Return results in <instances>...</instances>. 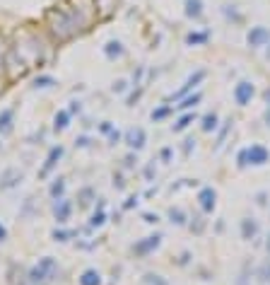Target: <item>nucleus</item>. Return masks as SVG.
<instances>
[{
  "label": "nucleus",
  "mask_w": 270,
  "mask_h": 285,
  "mask_svg": "<svg viewBox=\"0 0 270 285\" xmlns=\"http://www.w3.org/2000/svg\"><path fill=\"white\" fill-rule=\"evenodd\" d=\"M94 3L87 8H70V5H53L46 10V29L56 41H70L80 32L89 29L94 20Z\"/></svg>",
  "instance_id": "nucleus-1"
},
{
  "label": "nucleus",
  "mask_w": 270,
  "mask_h": 285,
  "mask_svg": "<svg viewBox=\"0 0 270 285\" xmlns=\"http://www.w3.org/2000/svg\"><path fill=\"white\" fill-rule=\"evenodd\" d=\"M254 95H256L254 82H248V80H239L237 85H234V102H237L239 106H248L251 99H254Z\"/></svg>",
  "instance_id": "nucleus-2"
},
{
  "label": "nucleus",
  "mask_w": 270,
  "mask_h": 285,
  "mask_svg": "<svg viewBox=\"0 0 270 285\" xmlns=\"http://www.w3.org/2000/svg\"><path fill=\"white\" fill-rule=\"evenodd\" d=\"M270 41V29L268 27H251L246 34V44L251 48H265Z\"/></svg>",
  "instance_id": "nucleus-3"
},
{
  "label": "nucleus",
  "mask_w": 270,
  "mask_h": 285,
  "mask_svg": "<svg viewBox=\"0 0 270 285\" xmlns=\"http://www.w3.org/2000/svg\"><path fill=\"white\" fill-rule=\"evenodd\" d=\"M159 244H162V235H150V237L140 239L138 244H133V252L138 254V256H147V254H152Z\"/></svg>",
  "instance_id": "nucleus-4"
},
{
  "label": "nucleus",
  "mask_w": 270,
  "mask_h": 285,
  "mask_svg": "<svg viewBox=\"0 0 270 285\" xmlns=\"http://www.w3.org/2000/svg\"><path fill=\"white\" fill-rule=\"evenodd\" d=\"M198 203L203 208V213H213L215 206H217V191L213 186H203L198 193Z\"/></svg>",
  "instance_id": "nucleus-5"
},
{
  "label": "nucleus",
  "mask_w": 270,
  "mask_h": 285,
  "mask_svg": "<svg viewBox=\"0 0 270 285\" xmlns=\"http://www.w3.org/2000/svg\"><path fill=\"white\" fill-rule=\"evenodd\" d=\"M270 159V152H268V148L265 145H251L248 148V165H254V167H263L265 162Z\"/></svg>",
  "instance_id": "nucleus-6"
},
{
  "label": "nucleus",
  "mask_w": 270,
  "mask_h": 285,
  "mask_svg": "<svg viewBox=\"0 0 270 285\" xmlns=\"http://www.w3.org/2000/svg\"><path fill=\"white\" fill-rule=\"evenodd\" d=\"M126 142L130 150H143L145 142H147V135H145L143 128H128L126 131Z\"/></svg>",
  "instance_id": "nucleus-7"
},
{
  "label": "nucleus",
  "mask_w": 270,
  "mask_h": 285,
  "mask_svg": "<svg viewBox=\"0 0 270 285\" xmlns=\"http://www.w3.org/2000/svg\"><path fill=\"white\" fill-rule=\"evenodd\" d=\"M70 213H72V203L68 201V198H56V201H53V215H56V222H58V225L68 222Z\"/></svg>",
  "instance_id": "nucleus-8"
},
{
  "label": "nucleus",
  "mask_w": 270,
  "mask_h": 285,
  "mask_svg": "<svg viewBox=\"0 0 270 285\" xmlns=\"http://www.w3.org/2000/svg\"><path fill=\"white\" fill-rule=\"evenodd\" d=\"M20 182H22V172L15 169V167H10V169H5V172L0 174V189H12V186H17Z\"/></svg>",
  "instance_id": "nucleus-9"
},
{
  "label": "nucleus",
  "mask_w": 270,
  "mask_h": 285,
  "mask_svg": "<svg viewBox=\"0 0 270 285\" xmlns=\"http://www.w3.org/2000/svg\"><path fill=\"white\" fill-rule=\"evenodd\" d=\"M12 121H15V109H12V106L0 111V135L12 133Z\"/></svg>",
  "instance_id": "nucleus-10"
},
{
  "label": "nucleus",
  "mask_w": 270,
  "mask_h": 285,
  "mask_svg": "<svg viewBox=\"0 0 270 285\" xmlns=\"http://www.w3.org/2000/svg\"><path fill=\"white\" fill-rule=\"evenodd\" d=\"M183 12L188 20H200L203 17V0H183Z\"/></svg>",
  "instance_id": "nucleus-11"
},
{
  "label": "nucleus",
  "mask_w": 270,
  "mask_h": 285,
  "mask_svg": "<svg viewBox=\"0 0 270 285\" xmlns=\"http://www.w3.org/2000/svg\"><path fill=\"white\" fill-rule=\"evenodd\" d=\"M256 235H258V222L254 218H244L241 220V237L246 239V242H251Z\"/></svg>",
  "instance_id": "nucleus-12"
},
{
  "label": "nucleus",
  "mask_w": 270,
  "mask_h": 285,
  "mask_svg": "<svg viewBox=\"0 0 270 285\" xmlns=\"http://www.w3.org/2000/svg\"><path fill=\"white\" fill-rule=\"evenodd\" d=\"M61 157H63V148L58 145V148H53V150L48 152V157H46V165H44V169H41V176H46L48 172H51V169L56 167V162H58V159H61Z\"/></svg>",
  "instance_id": "nucleus-13"
},
{
  "label": "nucleus",
  "mask_w": 270,
  "mask_h": 285,
  "mask_svg": "<svg viewBox=\"0 0 270 285\" xmlns=\"http://www.w3.org/2000/svg\"><path fill=\"white\" fill-rule=\"evenodd\" d=\"M78 280H80V285H102V273L97 269H87Z\"/></svg>",
  "instance_id": "nucleus-14"
},
{
  "label": "nucleus",
  "mask_w": 270,
  "mask_h": 285,
  "mask_svg": "<svg viewBox=\"0 0 270 285\" xmlns=\"http://www.w3.org/2000/svg\"><path fill=\"white\" fill-rule=\"evenodd\" d=\"M104 54L113 61V58H121V56L126 54V48H123V44H121V41H109V44L104 46Z\"/></svg>",
  "instance_id": "nucleus-15"
},
{
  "label": "nucleus",
  "mask_w": 270,
  "mask_h": 285,
  "mask_svg": "<svg viewBox=\"0 0 270 285\" xmlns=\"http://www.w3.org/2000/svg\"><path fill=\"white\" fill-rule=\"evenodd\" d=\"M193 121H196V114H193V111H188V114H183L181 119H179L174 126H171V131H174V133H181V131H186V128L191 126Z\"/></svg>",
  "instance_id": "nucleus-16"
},
{
  "label": "nucleus",
  "mask_w": 270,
  "mask_h": 285,
  "mask_svg": "<svg viewBox=\"0 0 270 285\" xmlns=\"http://www.w3.org/2000/svg\"><path fill=\"white\" fill-rule=\"evenodd\" d=\"M70 123V111H58L56 116H53V131H65Z\"/></svg>",
  "instance_id": "nucleus-17"
},
{
  "label": "nucleus",
  "mask_w": 270,
  "mask_h": 285,
  "mask_svg": "<svg viewBox=\"0 0 270 285\" xmlns=\"http://www.w3.org/2000/svg\"><path fill=\"white\" fill-rule=\"evenodd\" d=\"M200 128H203V133H210V131H215L217 128V114H205L203 116V121H200Z\"/></svg>",
  "instance_id": "nucleus-18"
},
{
  "label": "nucleus",
  "mask_w": 270,
  "mask_h": 285,
  "mask_svg": "<svg viewBox=\"0 0 270 285\" xmlns=\"http://www.w3.org/2000/svg\"><path fill=\"white\" fill-rule=\"evenodd\" d=\"M207 39H210L207 32H191L186 37V44H188V46H198V44H205Z\"/></svg>",
  "instance_id": "nucleus-19"
},
{
  "label": "nucleus",
  "mask_w": 270,
  "mask_h": 285,
  "mask_svg": "<svg viewBox=\"0 0 270 285\" xmlns=\"http://www.w3.org/2000/svg\"><path fill=\"white\" fill-rule=\"evenodd\" d=\"M169 220L174 222V225H186V213H183L181 208H169Z\"/></svg>",
  "instance_id": "nucleus-20"
},
{
  "label": "nucleus",
  "mask_w": 270,
  "mask_h": 285,
  "mask_svg": "<svg viewBox=\"0 0 270 285\" xmlns=\"http://www.w3.org/2000/svg\"><path fill=\"white\" fill-rule=\"evenodd\" d=\"M63 191H65V179H56L53 186L48 189V193H51V198L56 201V198H63Z\"/></svg>",
  "instance_id": "nucleus-21"
},
{
  "label": "nucleus",
  "mask_w": 270,
  "mask_h": 285,
  "mask_svg": "<svg viewBox=\"0 0 270 285\" xmlns=\"http://www.w3.org/2000/svg\"><path fill=\"white\" fill-rule=\"evenodd\" d=\"M200 99H203V95H200V92H196V95L186 97V99L179 104V109H193V106H198V104H200Z\"/></svg>",
  "instance_id": "nucleus-22"
},
{
  "label": "nucleus",
  "mask_w": 270,
  "mask_h": 285,
  "mask_svg": "<svg viewBox=\"0 0 270 285\" xmlns=\"http://www.w3.org/2000/svg\"><path fill=\"white\" fill-rule=\"evenodd\" d=\"M222 12H224V17H227V20H232V22H241V20H244V17L237 12V8H234V5H222Z\"/></svg>",
  "instance_id": "nucleus-23"
},
{
  "label": "nucleus",
  "mask_w": 270,
  "mask_h": 285,
  "mask_svg": "<svg viewBox=\"0 0 270 285\" xmlns=\"http://www.w3.org/2000/svg\"><path fill=\"white\" fill-rule=\"evenodd\" d=\"M237 285H251V269H248V263L241 266V273L237 278Z\"/></svg>",
  "instance_id": "nucleus-24"
},
{
  "label": "nucleus",
  "mask_w": 270,
  "mask_h": 285,
  "mask_svg": "<svg viewBox=\"0 0 270 285\" xmlns=\"http://www.w3.org/2000/svg\"><path fill=\"white\" fill-rule=\"evenodd\" d=\"M145 283L147 285H169L159 273H145Z\"/></svg>",
  "instance_id": "nucleus-25"
},
{
  "label": "nucleus",
  "mask_w": 270,
  "mask_h": 285,
  "mask_svg": "<svg viewBox=\"0 0 270 285\" xmlns=\"http://www.w3.org/2000/svg\"><path fill=\"white\" fill-rule=\"evenodd\" d=\"M53 85H56L53 78H36L34 80V87L36 90H46V87H53Z\"/></svg>",
  "instance_id": "nucleus-26"
},
{
  "label": "nucleus",
  "mask_w": 270,
  "mask_h": 285,
  "mask_svg": "<svg viewBox=\"0 0 270 285\" xmlns=\"http://www.w3.org/2000/svg\"><path fill=\"white\" fill-rule=\"evenodd\" d=\"M258 278H261V283L270 285V256H268V261L261 266V271H258Z\"/></svg>",
  "instance_id": "nucleus-27"
},
{
  "label": "nucleus",
  "mask_w": 270,
  "mask_h": 285,
  "mask_svg": "<svg viewBox=\"0 0 270 285\" xmlns=\"http://www.w3.org/2000/svg\"><path fill=\"white\" fill-rule=\"evenodd\" d=\"M237 167H239V169H246V167H248V148L239 150V155H237Z\"/></svg>",
  "instance_id": "nucleus-28"
},
{
  "label": "nucleus",
  "mask_w": 270,
  "mask_h": 285,
  "mask_svg": "<svg viewBox=\"0 0 270 285\" xmlns=\"http://www.w3.org/2000/svg\"><path fill=\"white\" fill-rule=\"evenodd\" d=\"M232 123H234V121H224V128L222 131H220V135H217V142H215V148H217V150H220V148H222V142H224V138H227V131H229V126Z\"/></svg>",
  "instance_id": "nucleus-29"
},
{
  "label": "nucleus",
  "mask_w": 270,
  "mask_h": 285,
  "mask_svg": "<svg viewBox=\"0 0 270 285\" xmlns=\"http://www.w3.org/2000/svg\"><path fill=\"white\" fill-rule=\"evenodd\" d=\"M167 114H171V109H169V106H159L157 111H152V121H162Z\"/></svg>",
  "instance_id": "nucleus-30"
},
{
  "label": "nucleus",
  "mask_w": 270,
  "mask_h": 285,
  "mask_svg": "<svg viewBox=\"0 0 270 285\" xmlns=\"http://www.w3.org/2000/svg\"><path fill=\"white\" fill-rule=\"evenodd\" d=\"M104 220H106V215H104L102 210H99V213H94V215H92V220H89V225H92V227H99V225H104Z\"/></svg>",
  "instance_id": "nucleus-31"
},
{
  "label": "nucleus",
  "mask_w": 270,
  "mask_h": 285,
  "mask_svg": "<svg viewBox=\"0 0 270 285\" xmlns=\"http://www.w3.org/2000/svg\"><path fill=\"white\" fill-rule=\"evenodd\" d=\"M75 232H63V230H53V239L56 242H68V237H72Z\"/></svg>",
  "instance_id": "nucleus-32"
},
{
  "label": "nucleus",
  "mask_w": 270,
  "mask_h": 285,
  "mask_svg": "<svg viewBox=\"0 0 270 285\" xmlns=\"http://www.w3.org/2000/svg\"><path fill=\"white\" fill-rule=\"evenodd\" d=\"M143 218H145V222H147V225H157V222H159V215L157 213H155V215H152V213H145Z\"/></svg>",
  "instance_id": "nucleus-33"
},
{
  "label": "nucleus",
  "mask_w": 270,
  "mask_h": 285,
  "mask_svg": "<svg viewBox=\"0 0 270 285\" xmlns=\"http://www.w3.org/2000/svg\"><path fill=\"white\" fill-rule=\"evenodd\" d=\"M258 201H256V203H258V206H268V193H265V191H261V193H258Z\"/></svg>",
  "instance_id": "nucleus-34"
},
{
  "label": "nucleus",
  "mask_w": 270,
  "mask_h": 285,
  "mask_svg": "<svg viewBox=\"0 0 270 285\" xmlns=\"http://www.w3.org/2000/svg\"><path fill=\"white\" fill-rule=\"evenodd\" d=\"M193 148H196V140H193V138H188V140H186V145H183V152H186V155H191Z\"/></svg>",
  "instance_id": "nucleus-35"
},
{
  "label": "nucleus",
  "mask_w": 270,
  "mask_h": 285,
  "mask_svg": "<svg viewBox=\"0 0 270 285\" xmlns=\"http://www.w3.org/2000/svg\"><path fill=\"white\" fill-rule=\"evenodd\" d=\"M126 90V80H116L113 82V92H123Z\"/></svg>",
  "instance_id": "nucleus-36"
},
{
  "label": "nucleus",
  "mask_w": 270,
  "mask_h": 285,
  "mask_svg": "<svg viewBox=\"0 0 270 285\" xmlns=\"http://www.w3.org/2000/svg\"><path fill=\"white\" fill-rule=\"evenodd\" d=\"M162 159H164V162L171 159V148H164V150H162Z\"/></svg>",
  "instance_id": "nucleus-37"
},
{
  "label": "nucleus",
  "mask_w": 270,
  "mask_h": 285,
  "mask_svg": "<svg viewBox=\"0 0 270 285\" xmlns=\"http://www.w3.org/2000/svg\"><path fill=\"white\" fill-rule=\"evenodd\" d=\"M133 206H138V196H130V198H128L123 208H133Z\"/></svg>",
  "instance_id": "nucleus-38"
},
{
  "label": "nucleus",
  "mask_w": 270,
  "mask_h": 285,
  "mask_svg": "<svg viewBox=\"0 0 270 285\" xmlns=\"http://www.w3.org/2000/svg\"><path fill=\"white\" fill-rule=\"evenodd\" d=\"M145 176H147V179H152V176H155V165H150L147 169H145Z\"/></svg>",
  "instance_id": "nucleus-39"
},
{
  "label": "nucleus",
  "mask_w": 270,
  "mask_h": 285,
  "mask_svg": "<svg viewBox=\"0 0 270 285\" xmlns=\"http://www.w3.org/2000/svg\"><path fill=\"white\" fill-rule=\"evenodd\" d=\"M5 239H8V230L0 225V242H5Z\"/></svg>",
  "instance_id": "nucleus-40"
},
{
  "label": "nucleus",
  "mask_w": 270,
  "mask_h": 285,
  "mask_svg": "<svg viewBox=\"0 0 270 285\" xmlns=\"http://www.w3.org/2000/svg\"><path fill=\"white\" fill-rule=\"evenodd\" d=\"M263 121H265V126L270 128V106H268V109H265V116H263Z\"/></svg>",
  "instance_id": "nucleus-41"
},
{
  "label": "nucleus",
  "mask_w": 270,
  "mask_h": 285,
  "mask_svg": "<svg viewBox=\"0 0 270 285\" xmlns=\"http://www.w3.org/2000/svg\"><path fill=\"white\" fill-rule=\"evenodd\" d=\"M265 58L270 61V41H268V46H265Z\"/></svg>",
  "instance_id": "nucleus-42"
},
{
  "label": "nucleus",
  "mask_w": 270,
  "mask_h": 285,
  "mask_svg": "<svg viewBox=\"0 0 270 285\" xmlns=\"http://www.w3.org/2000/svg\"><path fill=\"white\" fill-rule=\"evenodd\" d=\"M265 249H268V254H270V235L265 237Z\"/></svg>",
  "instance_id": "nucleus-43"
},
{
  "label": "nucleus",
  "mask_w": 270,
  "mask_h": 285,
  "mask_svg": "<svg viewBox=\"0 0 270 285\" xmlns=\"http://www.w3.org/2000/svg\"><path fill=\"white\" fill-rule=\"evenodd\" d=\"M265 102H268V106H270V90H265Z\"/></svg>",
  "instance_id": "nucleus-44"
}]
</instances>
